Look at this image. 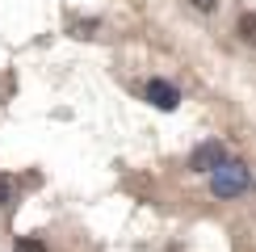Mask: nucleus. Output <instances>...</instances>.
Returning a JSON list of instances; mask_svg holds the SVG:
<instances>
[{"instance_id":"obj_2","label":"nucleus","mask_w":256,"mask_h":252,"mask_svg":"<svg viewBox=\"0 0 256 252\" xmlns=\"http://www.w3.org/2000/svg\"><path fill=\"white\" fill-rule=\"evenodd\" d=\"M227 164V147H222L218 139H206V143H198L194 147V156H189V168H194V172H214V168H222Z\"/></svg>"},{"instance_id":"obj_7","label":"nucleus","mask_w":256,"mask_h":252,"mask_svg":"<svg viewBox=\"0 0 256 252\" xmlns=\"http://www.w3.org/2000/svg\"><path fill=\"white\" fill-rule=\"evenodd\" d=\"M189 4H194L198 13H214V8H218V0H189Z\"/></svg>"},{"instance_id":"obj_3","label":"nucleus","mask_w":256,"mask_h":252,"mask_svg":"<svg viewBox=\"0 0 256 252\" xmlns=\"http://www.w3.org/2000/svg\"><path fill=\"white\" fill-rule=\"evenodd\" d=\"M143 92H147V101H152L156 110H164V114H172L176 105H180V88H176V84H168V80H160V76L147 80Z\"/></svg>"},{"instance_id":"obj_4","label":"nucleus","mask_w":256,"mask_h":252,"mask_svg":"<svg viewBox=\"0 0 256 252\" xmlns=\"http://www.w3.org/2000/svg\"><path fill=\"white\" fill-rule=\"evenodd\" d=\"M240 38L248 42V46H256V13H244L240 17Z\"/></svg>"},{"instance_id":"obj_1","label":"nucleus","mask_w":256,"mask_h":252,"mask_svg":"<svg viewBox=\"0 0 256 252\" xmlns=\"http://www.w3.org/2000/svg\"><path fill=\"white\" fill-rule=\"evenodd\" d=\"M252 185H256L252 168H248V164H240V160H227L222 168H214V172H210V194L222 198V202L252 194Z\"/></svg>"},{"instance_id":"obj_6","label":"nucleus","mask_w":256,"mask_h":252,"mask_svg":"<svg viewBox=\"0 0 256 252\" xmlns=\"http://www.w3.org/2000/svg\"><path fill=\"white\" fill-rule=\"evenodd\" d=\"M13 194H17V185H13V176H8V172H0V210H4L8 202H13Z\"/></svg>"},{"instance_id":"obj_5","label":"nucleus","mask_w":256,"mask_h":252,"mask_svg":"<svg viewBox=\"0 0 256 252\" xmlns=\"http://www.w3.org/2000/svg\"><path fill=\"white\" fill-rule=\"evenodd\" d=\"M13 252H46V244H42L38 236H17V244H13Z\"/></svg>"}]
</instances>
